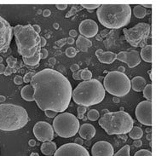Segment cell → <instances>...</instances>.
<instances>
[{"label":"cell","mask_w":156,"mask_h":156,"mask_svg":"<svg viewBox=\"0 0 156 156\" xmlns=\"http://www.w3.org/2000/svg\"><path fill=\"white\" fill-rule=\"evenodd\" d=\"M34 101L43 111L63 113L72 99V85L68 78L56 70L46 68L36 73L31 80Z\"/></svg>","instance_id":"cell-1"},{"label":"cell","mask_w":156,"mask_h":156,"mask_svg":"<svg viewBox=\"0 0 156 156\" xmlns=\"http://www.w3.org/2000/svg\"><path fill=\"white\" fill-rule=\"evenodd\" d=\"M101 25L108 29H119L127 26L131 18L129 4H101L97 10Z\"/></svg>","instance_id":"cell-2"},{"label":"cell","mask_w":156,"mask_h":156,"mask_svg":"<svg viewBox=\"0 0 156 156\" xmlns=\"http://www.w3.org/2000/svg\"><path fill=\"white\" fill-rule=\"evenodd\" d=\"M73 101L79 106L97 105L103 101L105 97V90L99 80L96 79L83 81L73 90Z\"/></svg>","instance_id":"cell-3"},{"label":"cell","mask_w":156,"mask_h":156,"mask_svg":"<svg viewBox=\"0 0 156 156\" xmlns=\"http://www.w3.org/2000/svg\"><path fill=\"white\" fill-rule=\"evenodd\" d=\"M18 53L24 58H30L41 50L40 36L33 28V26L16 25L13 27Z\"/></svg>","instance_id":"cell-4"},{"label":"cell","mask_w":156,"mask_h":156,"mask_svg":"<svg viewBox=\"0 0 156 156\" xmlns=\"http://www.w3.org/2000/svg\"><path fill=\"white\" fill-rule=\"evenodd\" d=\"M29 121L27 110L21 106L4 103L0 104V130L14 131L25 126Z\"/></svg>","instance_id":"cell-5"},{"label":"cell","mask_w":156,"mask_h":156,"mask_svg":"<svg viewBox=\"0 0 156 156\" xmlns=\"http://www.w3.org/2000/svg\"><path fill=\"white\" fill-rule=\"evenodd\" d=\"M98 123L108 135H123L129 133L135 121L128 113L118 111L103 114Z\"/></svg>","instance_id":"cell-6"},{"label":"cell","mask_w":156,"mask_h":156,"mask_svg":"<svg viewBox=\"0 0 156 156\" xmlns=\"http://www.w3.org/2000/svg\"><path fill=\"white\" fill-rule=\"evenodd\" d=\"M103 87L114 97H125L131 90V80L125 73L108 72L103 80Z\"/></svg>","instance_id":"cell-7"},{"label":"cell","mask_w":156,"mask_h":156,"mask_svg":"<svg viewBox=\"0 0 156 156\" xmlns=\"http://www.w3.org/2000/svg\"><path fill=\"white\" fill-rule=\"evenodd\" d=\"M52 127L59 136L70 138L78 133L80 125L75 115L70 113H62L55 117Z\"/></svg>","instance_id":"cell-8"},{"label":"cell","mask_w":156,"mask_h":156,"mask_svg":"<svg viewBox=\"0 0 156 156\" xmlns=\"http://www.w3.org/2000/svg\"><path fill=\"white\" fill-rule=\"evenodd\" d=\"M123 33L126 41L131 46L142 47L150 38L151 26L146 22H140L131 28H124Z\"/></svg>","instance_id":"cell-9"},{"label":"cell","mask_w":156,"mask_h":156,"mask_svg":"<svg viewBox=\"0 0 156 156\" xmlns=\"http://www.w3.org/2000/svg\"><path fill=\"white\" fill-rule=\"evenodd\" d=\"M13 36V27L0 16V54L9 51Z\"/></svg>","instance_id":"cell-10"},{"label":"cell","mask_w":156,"mask_h":156,"mask_svg":"<svg viewBox=\"0 0 156 156\" xmlns=\"http://www.w3.org/2000/svg\"><path fill=\"white\" fill-rule=\"evenodd\" d=\"M136 117L141 124L147 126H152V101H141L136 108Z\"/></svg>","instance_id":"cell-11"},{"label":"cell","mask_w":156,"mask_h":156,"mask_svg":"<svg viewBox=\"0 0 156 156\" xmlns=\"http://www.w3.org/2000/svg\"><path fill=\"white\" fill-rule=\"evenodd\" d=\"M54 156H90V154L83 146L76 144H66L56 149Z\"/></svg>","instance_id":"cell-12"},{"label":"cell","mask_w":156,"mask_h":156,"mask_svg":"<svg viewBox=\"0 0 156 156\" xmlns=\"http://www.w3.org/2000/svg\"><path fill=\"white\" fill-rule=\"evenodd\" d=\"M34 134L35 137L40 142H49L54 138V130L51 124L45 121L36 123L34 127Z\"/></svg>","instance_id":"cell-13"},{"label":"cell","mask_w":156,"mask_h":156,"mask_svg":"<svg viewBox=\"0 0 156 156\" xmlns=\"http://www.w3.org/2000/svg\"><path fill=\"white\" fill-rule=\"evenodd\" d=\"M116 59L125 62L128 65V67L133 68L139 65L141 62V57L138 51H121L116 55Z\"/></svg>","instance_id":"cell-14"},{"label":"cell","mask_w":156,"mask_h":156,"mask_svg":"<svg viewBox=\"0 0 156 156\" xmlns=\"http://www.w3.org/2000/svg\"><path fill=\"white\" fill-rule=\"evenodd\" d=\"M80 34L85 38H93L98 34V25L95 21L86 19L80 22L79 27Z\"/></svg>","instance_id":"cell-15"},{"label":"cell","mask_w":156,"mask_h":156,"mask_svg":"<svg viewBox=\"0 0 156 156\" xmlns=\"http://www.w3.org/2000/svg\"><path fill=\"white\" fill-rule=\"evenodd\" d=\"M92 156H114V149L112 144L106 141H99L91 148Z\"/></svg>","instance_id":"cell-16"},{"label":"cell","mask_w":156,"mask_h":156,"mask_svg":"<svg viewBox=\"0 0 156 156\" xmlns=\"http://www.w3.org/2000/svg\"><path fill=\"white\" fill-rule=\"evenodd\" d=\"M96 55H97V59L99 60V62L101 63L111 64L116 60L117 54H115L112 51H103V50L99 49L96 51Z\"/></svg>","instance_id":"cell-17"},{"label":"cell","mask_w":156,"mask_h":156,"mask_svg":"<svg viewBox=\"0 0 156 156\" xmlns=\"http://www.w3.org/2000/svg\"><path fill=\"white\" fill-rule=\"evenodd\" d=\"M80 136L82 139L90 140L96 135V129L91 124H84L80 127Z\"/></svg>","instance_id":"cell-18"},{"label":"cell","mask_w":156,"mask_h":156,"mask_svg":"<svg viewBox=\"0 0 156 156\" xmlns=\"http://www.w3.org/2000/svg\"><path fill=\"white\" fill-rule=\"evenodd\" d=\"M146 84V80L142 76H136L131 80V88L133 89L136 92L143 91Z\"/></svg>","instance_id":"cell-19"},{"label":"cell","mask_w":156,"mask_h":156,"mask_svg":"<svg viewBox=\"0 0 156 156\" xmlns=\"http://www.w3.org/2000/svg\"><path fill=\"white\" fill-rule=\"evenodd\" d=\"M56 144L52 141H49V142H44V144L41 145L40 150L42 152L43 154L45 156H52L55 152L56 151Z\"/></svg>","instance_id":"cell-20"},{"label":"cell","mask_w":156,"mask_h":156,"mask_svg":"<svg viewBox=\"0 0 156 156\" xmlns=\"http://www.w3.org/2000/svg\"><path fill=\"white\" fill-rule=\"evenodd\" d=\"M76 45L78 47V50L83 52H86L88 51L89 48L92 47V42L89 39L85 38L84 36L80 35L78 37L76 40Z\"/></svg>","instance_id":"cell-21"},{"label":"cell","mask_w":156,"mask_h":156,"mask_svg":"<svg viewBox=\"0 0 156 156\" xmlns=\"http://www.w3.org/2000/svg\"><path fill=\"white\" fill-rule=\"evenodd\" d=\"M21 97L27 101H34V89L31 84H27L21 90Z\"/></svg>","instance_id":"cell-22"},{"label":"cell","mask_w":156,"mask_h":156,"mask_svg":"<svg viewBox=\"0 0 156 156\" xmlns=\"http://www.w3.org/2000/svg\"><path fill=\"white\" fill-rule=\"evenodd\" d=\"M40 60H41V58H40V50H39V51H38L35 53V55L34 56H32L30 58H24V57H22V62L25 65H27V67H29V68H34V67L38 66Z\"/></svg>","instance_id":"cell-23"},{"label":"cell","mask_w":156,"mask_h":156,"mask_svg":"<svg viewBox=\"0 0 156 156\" xmlns=\"http://www.w3.org/2000/svg\"><path fill=\"white\" fill-rule=\"evenodd\" d=\"M139 54L144 62H148V63L152 62V45L151 44H148L146 46L143 47Z\"/></svg>","instance_id":"cell-24"},{"label":"cell","mask_w":156,"mask_h":156,"mask_svg":"<svg viewBox=\"0 0 156 156\" xmlns=\"http://www.w3.org/2000/svg\"><path fill=\"white\" fill-rule=\"evenodd\" d=\"M144 136V131L139 126H133L131 131H129V136L134 140L140 139Z\"/></svg>","instance_id":"cell-25"},{"label":"cell","mask_w":156,"mask_h":156,"mask_svg":"<svg viewBox=\"0 0 156 156\" xmlns=\"http://www.w3.org/2000/svg\"><path fill=\"white\" fill-rule=\"evenodd\" d=\"M133 14L136 18L143 19L147 16L148 12H147V9L144 8L142 5H136L135 7L133 8Z\"/></svg>","instance_id":"cell-26"},{"label":"cell","mask_w":156,"mask_h":156,"mask_svg":"<svg viewBox=\"0 0 156 156\" xmlns=\"http://www.w3.org/2000/svg\"><path fill=\"white\" fill-rule=\"evenodd\" d=\"M143 91H144V97L147 99V101H152V84H146Z\"/></svg>","instance_id":"cell-27"},{"label":"cell","mask_w":156,"mask_h":156,"mask_svg":"<svg viewBox=\"0 0 156 156\" xmlns=\"http://www.w3.org/2000/svg\"><path fill=\"white\" fill-rule=\"evenodd\" d=\"M99 117H100V114L96 109L90 110L88 114H87V119L90 121H97V119H99Z\"/></svg>","instance_id":"cell-28"},{"label":"cell","mask_w":156,"mask_h":156,"mask_svg":"<svg viewBox=\"0 0 156 156\" xmlns=\"http://www.w3.org/2000/svg\"><path fill=\"white\" fill-rule=\"evenodd\" d=\"M80 76H81V80H84V81H87L92 79V73L90 72L89 69L85 68L81 70V73H80Z\"/></svg>","instance_id":"cell-29"},{"label":"cell","mask_w":156,"mask_h":156,"mask_svg":"<svg viewBox=\"0 0 156 156\" xmlns=\"http://www.w3.org/2000/svg\"><path fill=\"white\" fill-rule=\"evenodd\" d=\"M114 156H130V146L125 145L121 149H119Z\"/></svg>","instance_id":"cell-30"},{"label":"cell","mask_w":156,"mask_h":156,"mask_svg":"<svg viewBox=\"0 0 156 156\" xmlns=\"http://www.w3.org/2000/svg\"><path fill=\"white\" fill-rule=\"evenodd\" d=\"M83 9V7L81 6V5H73L71 9L67 13V15H66V18H68V17L72 16L73 15H75L78 11H80Z\"/></svg>","instance_id":"cell-31"},{"label":"cell","mask_w":156,"mask_h":156,"mask_svg":"<svg viewBox=\"0 0 156 156\" xmlns=\"http://www.w3.org/2000/svg\"><path fill=\"white\" fill-rule=\"evenodd\" d=\"M86 110H87L86 107H84V106H79V108L77 109V113H78V117H77V119H82L84 118V114H85Z\"/></svg>","instance_id":"cell-32"},{"label":"cell","mask_w":156,"mask_h":156,"mask_svg":"<svg viewBox=\"0 0 156 156\" xmlns=\"http://www.w3.org/2000/svg\"><path fill=\"white\" fill-rule=\"evenodd\" d=\"M76 55L77 51L75 48H73V47H68V49L66 50V55H67L68 57L72 58V57H74Z\"/></svg>","instance_id":"cell-33"},{"label":"cell","mask_w":156,"mask_h":156,"mask_svg":"<svg viewBox=\"0 0 156 156\" xmlns=\"http://www.w3.org/2000/svg\"><path fill=\"white\" fill-rule=\"evenodd\" d=\"M36 74V72L35 71H31V72H28L27 74H26L24 78H23V82H25V83H30L31 82V80L32 79L34 78V76Z\"/></svg>","instance_id":"cell-34"},{"label":"cell","mask_w":156,"mask_h":156,"mask_svg":"<svg viewBox=\"0 0 156 156\" xmlns=\"http://www.w3.org/2000/svg\"><path fill=\"white\" fill-rule=\"evenodd\" d=\"M134 156H152V153L150 150L141 149V150H138L137 152H136Z\"/></svg>","instance_id":"cell-35"},{"label":"cell","mask_w":156,"mask_h":156,"mask_svg":"<svg viewBox=\"0 0 156 156\" xmlns=\"http://www.w3.org/2000/svg\"><path fill=\"white\" fill-rule=\"evenodd\" d=\"M18 70H19V68H9V67H5V71H4V74L5 76H9L12 73H16Z\"/></svg>","instance_id":"cell-36"},{"label":"cell","mask_w":156,"mask_h":156,"mask_svg":"<svg viewBox=\"0 0 156 156\" xmlns=\"http://www.w3.org/2000/svg\"><path fill=\"white\" fill-rule=\"evenodd\" d=\"M65 44H67V38H62V39H60L58 41H56L55 43V45L54 47L55 48H62V47H63L65 45Z\"/></svg>","instance_id":"cell-37"},{"label":"cell","mask_w":156,"mask_h":156,"mask_svg":"<svg viewBox=\"0 0 156 156\" xmlns=\"http://www.w3.org/2000/svg\"><path fill=\"white\" fill-rule=\"evenodd\" d=\"M44 113H45V115L48 118H55V116L57 115V114H58L57 112L52 111V110H45Z\"/></svg>","instance_id":"cell-38"},{"label":"cell","mask_w":156,"mask_h":156,"mask_svg":"<svg viewBox=\"0 0 156 156\" xmlns=\"http://www.w3.org/2000/svg\"><path fill=\"white\" fill-rule=\"evenodd\" d=\"M83 9L85 8L87 9H98L99 8V4H82L81 5Z\"/></svg>","instance_id":"cell-39"},{"label":"cell","mask_w":156,"mask_h":156,"mask_svg":"<svg viewBox=\"0 0 156 156\" xmlns=\"http://www.w3.org/2000/svg\"><path fill=\"white\" fill-rule=\"evenodd\" d=\"M14 83L17 85H21L23 83V77L20 76V75H17L14 78Z\"/></svg>","instance_id":"cell-40"},{"label":"cell","mask_w":156,"mask_h":156,"mask_svg":"<svg viewBox=\"0 0 156 156\" xmlns=\"http://www.w3.org/2000/svg\"><path fill=\"white\" fill-rule=\"evenodd\" d=\"M48 56V51L44 48H41L40 50V58L41 59H45Z\"/></svg>","instance_id":"cell-41"},{"label":"cell","mask_w":156,"mask_h":156,"mask_svg":"<svg viewBox=\"0 0 156 156\" xmlns=\"http://www.w3.org/2000/svg\"><path fill=\"white\" fill-rule=\"evenodd\" d=\"M80 73H81V70H79L78 72L73 73V80H81V76H80Z\"/></svg>","instance_id":"cell-42"},{"label":"cell","mask_w":156,"mask_h":156,"mask_svg":"<svg viewBox=\"0 0 156 156\" xmlns=\"http://www.w3.org/2000/svg\"><path fill=\"white\" fill-rule=\"evenodd\" d=\"M80 66L78 65V64H73L72 66L70 67V69H71V71L73 73L78 72L79 70H80Z\"/></svg>","instance_id":"cell-43"},{"label":"cell","mask_w":156,"mask_h":156,"mask_svg":"<svg viewBox=\"0 0 156 156\" xmlns=\"http://www.w3.org/2000/svg\"><path fill=\"white\" fill-rule=\"evenodd\" d=\"M46 43V38H44V37H40V46H41V48L45 46Z\"/></svg>","instance_id":"cell-44"},{"label":"cell","mask_w":156,"mask_h":156,"mask_svg":"<svg viewBox=\"0 0 156 156\" xmlns=\"http://www.w3.org/2000/svg\"><path fill=\"white\" fill-rule=\"evenodd\" d=\"M56 6V8L60 9V10H64V9H66L68 8V5L67 4H57V5H55Z\"/></svg>","instance_id":"cell-45"},{"label":"cell","mask_w":156,"mask_h":156,"mask_svg":"<svg viewBox=\"0 0 156 156\" xmlns=\"http://www.w3.org/2000/svg\"><path fill=\"white\" fill-rule=\"evenodd\" d=\"M33 26V28H34V30L37 33V34H40V32H41V28H40V27L38 25H37V24H35V25H32Z\"/></svg>","instance_id":"cell-46"},{"label":"cell","mask_w":156,"mask_h":156,"mask_svg":"<svg viewBox=\"0 0 156 156\" xmlns=\"http://www.w3.org/2000/svg\"><path fill=\"white\" fill-rule=\"evenodd\" d=\"M69 35H70V38H74V37H76L77 35H78V33H77L76 30H71L70 32H69Z\"/></svg>","instance_id":"cell-47"},{"label":"cell","mask_w":156,"mask_h":156,"mask_svg":"<svg viewBox=\"0 0 156 156\" xmlns=\"http://www.w3.org/2000/svg\"><path fill=\"white\" fill-rule=\"evenodd\" d=\"M74 144H78V145H80V146H82L83 144H84V141L82 138H76L75 141H74Z\"/></svg>","instance_id":"cell-48"},{"label":"cell","mask_w":156,"mask_h":156,"mask_svg":"<svg viewBox=\"0 0 156 156\" xmlns=\"http://www.w3.org/2000/svg\"><path fill=\"white\" fill-rule=\"evenodd\" d=\"M51 11L50 10V9H44V11H43V16H51Z\"/></svg>","instance_id":"cell-49"},{"label":"cell","mask_w":156,"mask_h":156,"mask_svg":"<svg viewBox=\"0 0 156 156\" xmlns=\"http://www.w3.org/2000/svg\"><path fill=\"white\" fill-rule=\"evenodd\" d=\"M4 71H5V66L4 64H0V74H4Z\"/></svg>","instance_id":"cell-50"},{"label":"cell","mask_w":156,"mask_h":156,"mask_svg":"<svg viewBox=\"0 0 156 156\" xmlns=\"http://www.w3.org/2000/svg\"><path fill=\"white\" fill-rule=\"evenodd\" d=\"M74 43V39L73 38H67V44H73Z\"/></svg>","instance_id":"cell-51"},{"label":"cell","mask_w":156,"mask_h":156,"mask_svg":"<svg viewBox=\"0 0 156 156\" xmlns=\"http://www.w3.org/2000/svg\"><path fill=\"white\" fill-rule=\"evenodd\" d=\"M142 141H140V140H136V142L134 143V145H135L136 147H140V146H142Z\"/></svg>","instance_id":"cell-52"},{"label":"cell","mask_w":156,"mask_h":156,"mask_svg":"<svg viewBox=\"0 0 156 156\" xmlns=\"http://www.w3.org/2000/svg\"><path fill=\"white\" fill-rule=\"evenodd\" d=\"M113 101H114L115 103H118V102H119V101H120V100H119V97H114V98H113Z\"/></svg>","instance_id":"cell-53"},{"label":"cell","mask_w":156,"mask_h":156,"mask_svg":"<svg viewBox=\"0 0 156 156\" xmlns=\"http://www.w3.org/2000/svg\"><path fill=\"white\" fill-rule=\"evenodd\" d=\"M118 72L125 73V68H124V67H122V66H120V67L118 68Z\"/></svg>","instance_id":"cell-54"},{"label":"cell","mask_w":156,"mask_h":156,"mask_svg":"<svg viewBox=\"0 0 156 156\" xmlns=\"http://www.w3.org/2000/svg\"><path fill=\"white\" fill-rule=\"evenodd\" d=\"M29 145L30 146H35L36 145V143L34 140H30L29 141Z\"/></svg>","instance_id":"cell-55"},{"label":"cell","mask_w":156,"mask_h":156,"mask_svg":"<svg viewBox=\"0 0 156 156\" xmlns=\"http://www.w3.org/2000/svg\"><path fill=\"white\" fill-rule=\"evenodd\" d=\"M6 100V98L4 96H0V102H4Z\"/></svg>","instance_id":"cell-56"},{"label":"cell","mask_w":156,"mask_h":156,"mask_svg":"<svg viewBox=\"0 0 156 156\" xmlns=\"http://www.w3.org/2000/svg\"><path fill=\"white\" fill-rule=\"evenodd\" d=\"M144 8H151L152 7V4H145V5H142Z\"/></svg>","instance_id":"cell-57"},{"label":"cell","mask_w":156,"mask_h":156,"mask_svg":"<svg viewBox=\"0 0 156 156\" xmlns=\"http://www.w3.org/2000/svg\"><path fill=\"white\" fill-rule=\"evenodd\" d=\"M50 61V63H53V64H55V60L54 59V58H51V59L49 60Z\"/></svg>","instance_id":"cell-58"},{"label":"cell","mask_w":156,"mask_h":156,"mask_svg":"<svg viewBox=\"0 0 156 156\" xmlns=\"http://www.w3.org/2000/svg\"><path fill=\"white\" fill-rule=\"evenodd\" d=\"M30 156H39V154H38V153H32Z\"/></svg>","instance_id":"cell-59"},{"label":"cell","mask_w":156,"mask_h":156,"mask_svg":"<svg viewBox=\"0 0 156 156\" xmlns=\"http://www.w3.org/2000/svg\"><path fill=\"white\" fill-rule=\"evenodd\" d=\"M108 112H109V111H108V110H107V109L102 110V115H103V114H107V113H108Z\"/></svg>","instance_id":"cell-60"},{"label":"cell","mask_w":156,"mask_h":156,"mask_svg":"<svg viewBox=\"0 0 156 156\" xmlns=\"http://www.w3.org/2000/svg\"><path fill=\"white\" fill-rule=\"evenodd\" d=\"M151 72H152V71H151V70H148V75H149V78H150V79H152V75H151Z\"/></svg>","instance_id":"cell-61"},{"label":"cell","mask_w":156,"mask_h":156,"mask_svg":"<svg viewBox=\"0 0 156 156\" xmlns=\"http://www.w3.org/2000/svg\"><path fill=\"white\" fill-rule=\"evenodd\" d=\"M3 61H4V60H3V57H2V56H0V64L3 62Z\"/></svg>","instance_id":"cell-62"},{"label":"cell","mask_w":156,"mask_h":156,"mask_svg":"<svg viewBox=\"0 0 156 156\" xmlns=\"http://www.w3.org/2000/svg\"><path fill=\"white\" fill-rule=\"evenodd\" d=\"M82 119H83L84 121H86V119H87V117H84V118Z\"/></svg>","instance_id":"cell-63"},{"label":"cell","mask_w":156,"mask_h":156,"mask_svg":"<svg viewBox=\"0 0 156 156\" xmlns=\"http://www.w3.org/2000/svg\"><path fill=\"white\" fill-rule=\"evenodd\" d=\"M120 111H124V108H123V107H121V108H120Z\"/></svg>","instance_id":"cell-64"}]
</instances>
